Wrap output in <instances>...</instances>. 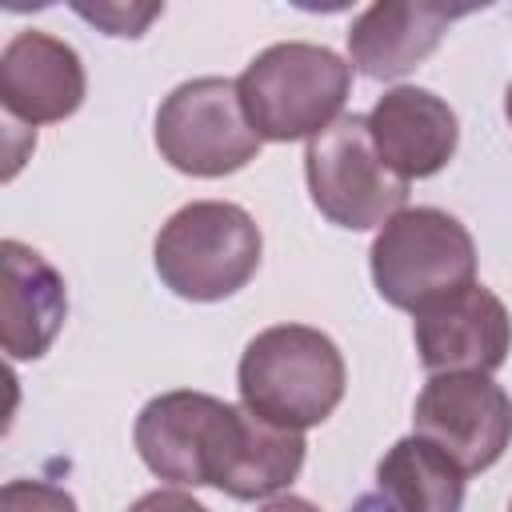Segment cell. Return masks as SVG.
Segmentation results:
<instances>
[{"label": "cell", "mask_w": 512, "mask_h": 512, "mask_svg": "<svg viewBox=\"0 0 512 512\" xmlns=\"http://www.w3.org/2000/svg\"><path fill=\"white\" fill-rule=\"evenodd\" d=\"M128 512H208L200 500H192L188 492H176V488H156L148 496H140Z\"/></svg>", "instance_id": "17"}, {"label": "cell", "mask_w": 512, "mask_h": 512, "mask_svg": "<svg viewBox=\"0 0 512 512\" xmlns=\"http://www.w3.org/2000/svg\"><path fill=\"white\" fill-rule=\"evenodd\" d=\"M464 472L424 436L396 440L376 464V488L356 512H460Z\"/></svg>", "instance_id": "14"}, {"label": "cell", "mask_w": 512, "mask_h": 512, "mask_svg": "<svg viewBox=\"0 0 512 512\" xmlns=\"http://www.w3.org/2000/svg\"><path fill=\"white\" fill-rule=\"evenodd\" d=\"M412 428L436 444L464 476L492 468L512 444V396L484 372L428 376L416 396Z\"/></svg>", "instance_id": "8"}, {"label": "cell", "mask_w": 512, "mask_h": 512, "mask_svg": "<svg viewBox=\"0 0 512 512\" xmlns=\"http://www.w3.org/2000/svg\"><path fill=\"white\" fill-rule=\"evenodd\" d=\"M240 400L268 424L316 428L344 400V356L332 336L308 324H272L256 332L236 368Z\"/></svg>", "instance_id": "2"}, {"label": "cell", "mask_w": 512, "mask_h": 512, "mask_svg": "<svg viewBox=\"0 0 512 512\" xmlns=\"http://www.w3.org/2000/svg\"><path fill=\"white\" fill-rule=\"evenodd\" d=\"M72 12L92 20L108 36H144V28L164 12V4H72Z\"/></svg>", "instance_id": "16"}, {"label": "cell", "mask_w": 512, "mask_h": 512, "mask_svg": "<svg viewBox=\"0 0 512 512\" xmlns=\"http://www.w3.org/2000/svg\"><path fill=\"white\" fill-rule=\"evenodd\" d=\"M260 144L240 108L236 80L228 76L184 80L156 108V148L184 176L216 180L240 172L256 160Z\"/></svg>", "instance_id": "7"}, {"label": "cell", "mask_w": 512, "mask_h": 512, "mask_svg": "<svg viewBox=\"0 0 512 512\" xmlns=\"http://www.w3.org/2000/svg\"><path fill=\"white\" fill-rule=\"evenodd\" d=\"M236 92L260 140H312L340 120L352 92V64L324 44L284 40L248 60Z\"/></svg>", "instance_id": "3"}, {"label": "cell", "mask_w": 512, "mask_h": 512, "mask_svg": "<svg viewBox=\"0 0 512 512\" xmlns=\"http://www.w3.org/2000/svg\"><path fill=\"white\" fill-rule=\"evenodd\" d=\"M88 92L80 52L48 32H16L0 52V104L12 124L68 120Z\"/></svg>", "instance_id": "10"}, {"label": "cell", "mask_w": 512, "mask_h": 512, "mask_svg": "<svg viewBox=\"0 0 512 512\" xmlns=\"http://www.w3.org/2000/svg\"><path fill=\"white\" fill-rule=\"evenodd\" d=\"M144 468L168 484L220 488L232 500H264L304 468V432L280 428L208 392L152 396L132 428Z\"/></svg>", "instance_id": "1"}, {"label": "cell", "mask_w": 512, "mask_h": 512, "mask_svg": "<svg viewBox=\"0 0 512 512\" xmlns=\"http://www.w3.org/2000/svg\"><path fill=\"white\" fill-rule=\"evenodd\" d=\"M476 12L472 4H432V0H380L364 8L348 28V64L368 80H396L424 64L444 32Z\"/></svg>", "instance_id": "11"}, {"label": "cell", "mask_w": 512, "mask_h": 512, "mask_svg": "<svg viewBox=\"0 0 512 512\" xmlns=\"http://www.w3.org/2000/svg\"><path fill=\"white\" fill-rule=\"evenodd\" d=\"M260 228L232 200H192L176 208L152 244L164 288L180 300L212 304L236 296L260 268Z\"/></svg>", "instance_id": "4"}, {"label": "cell", "mask_w": 512, "mask_h": 512, "mask_svg": "<svg viewBox=\"0 0 512 512\" xmlns=\"http://www.w3.org/2000/svg\"><path fill=\"white\" fill-rule=\"evenodd\" d=\"M368 264L380 300L412 316L476 284L472 232L444 208H400L376 232Z\"/></svg>", "instance_id": "5"}, {"label": "cell", "mask_w": 512, "mask_h": 512, "mask_svg": "<svg viewBox=\"0 0 512 512\" xmlns=\"http://www.w3.org/2000/svg\"><path fill=\"white\" fill-rule=\"evenodd\" d=\"M4 260V324L0 340L8 360H40L52 340L64 328L68 316V292L64 276L28 244L4 240L0 244Z\"/></svg>", "instance_id": "13"}, {"label": "cell", "mask_w": 512, "mask_h": 512, "mask_svg": "<svg viewBox=\"0 0 512 512\" xmlns=\"http://www.w3.org/2000/svg\"><path fill=\"white\" fill-rule=\"evenodd\" d=\"M260 512H320L312 500H304V496H276V500H268Z\"/></svg>", "instance_id": "18"}, {"label": "cell", "mask_w": 512, "mask_h": 512, "mask_svg": "<svg viewBox=\"0 0 512 512\" xmlns=\"http://www.w3.org/2000/svg\"><path fill=\"white\" fill-rule=\"evenodd\" d=\"M412 340L420 364L432 376L444 372H496L512 352V320L504 300L484 288L468 284L428 308L416 312Z\"/></svg>", "instance_id": "9"}, {"label": "cell", "mask_w": 512, "mask_h": 512, "mask_svg": "<svg viewBox=\"0 0 512 512\" xmlns=\"http://www.w3.org/2000/svg\"><path fill=\"white\" fill-rule=\"evenodd\" d=\"M0 512H76V500L48 480H8L0 488Z\"/></svg>", "instance_id": "15"}, {"label": "cell", "mask_w": 512, "mask_h": 512, "mask_svg": "<svg viewBox=\"0 0 512 512\" xmlns=\"http://www.w3.org/2000/svg\"><path fill=\"white\" fill-rule=\"evenodd\" d=\"M304 176L320 216L348 232L384 228L408 200V180H400L380 160L368 132V116L356 112L340 116L308 140Z\"/></svg>", "instance_id": "6"}, {"label": "cell", "mask_w": 512, "mask_h": 512, "mask_svg": "<svg viewBox=\"0 0 512 512\" xmlns=\"http://www.w3.org/2000/svg\"><path fill=\"white\" fill-rule=\"evenodd\" d=\"M368 132L380 160L400 180L436 176L460 144V120L448 108V100L416 84L388 88L368 112Z\"/></svg>", "instance_id": "12"}, {"label": "cell", "mask_w": 512, "mask_h": 512, "mask_svg": "<svg viewBox=\"0 0 512 512\" xmlns=\"http://www.w3.org/2000/svg\"><path fill=\"white\" fill-rule=\"evenodd\" d=\"M504 116H508V124H512V84H508V92H504Z\"/></svg>", "instance_id": "19"}, {"label": "cell", "mask_w": 512, "mask_h": 512, "mask_svg": "<svg viewBox=\"0 0 512 512\" xmlns=\"http://www.w3.org/2000/svg\"><path fill=\"white\" fill-rule=\"evenodd\" d=\"M508 512H512V508H508Z\"/></svg>", "instance_id": "20"}]
</instances>
